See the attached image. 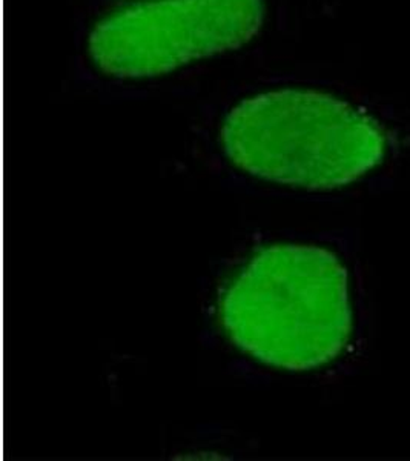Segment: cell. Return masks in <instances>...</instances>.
<instances>
[{
	"label": "cell",
	"instance_id": "obj_1",
	"mask_svg": "<svg viewBox=\"0 0 410 461\" xmlns=\"http://www.w3.org/2000/svg\"><path fill=\"white\" fill-rule=\"evenodd\" d=\"M220 319L232 343L268 366L329 365L352 337L346 267L325 248H263L223 291Z\"/></svg>",
	"mask_w": 410,
	"mask_h": 461
},
{
	"label": "cell",
	"instance_id": "obj_2",
	"mask_svg": "<svg viewBox=\"0 0 410 461\" xmlns=\"http://www.w3.org/2000/svg\"><path fill=\"white\" fill-rule=\"evenodd\" d=\"M223 147L245 173L325 191L353 184L383 163L386 134L374 117L312 89H279L227 114Z\"/></svg>",
	"mask_w": 410,
	"mask_h": 461
},
{
	"label": "cell",
	"instance_id": "obj_3",
	"mask_svg": "<svg viewBox=\"0 0 410 461\" xmlns=\"http://www.w3.org/2000/svg\"><path fill=\"white\" fill-rule=\"evenodd\" d=\"M263 17V0H147L99 22L88 48L106 74L154 77L242 47Z\"/></svg>",
	"mask_w": 410,
	"mask_h": 461
}]
</instances>
